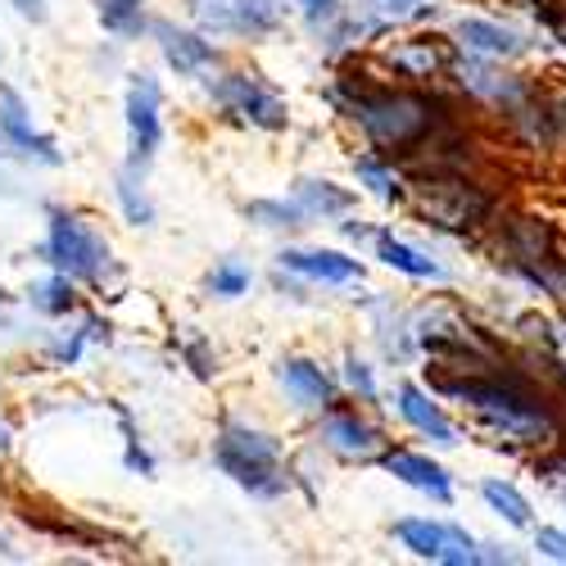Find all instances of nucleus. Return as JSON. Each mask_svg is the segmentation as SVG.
<instances>
[{
    "label": "nucleus",
    "instance_id": "f257e3e1",
    "mask_svg": "<svg viewBox=\"0 0 566 566\" xmlns=\"http://www.w3.org/2000/svg\"><path fill=\"white\" fill-rule=\"evenodd\" d=\"M213 467L254 499H281L291 490V471L281 462L276 436L250 427V421H235V417H222L218 440H213Z\"/></svg>",
    "mask_w": 566,
    "mask_h": 566
},
{
    "label": "nucleus",
    "instance_id": "f03ea898",
    "mask_svg": "<svg viewBox=\"0 0 566 566\" xmlns=\"http://www.w3.org/2000/svg\"><path fill=\"white\" fill-rule=\"evenodd\" d=\"M45 263L69 272L77 286H101L105 272L114 268L109 259V241L91 227L82 213H69V209H51L45 218V245H41Z\"/></svg>",
    "mask_w": 566,
    "mask_h": 566
},
{
    "label": "nucleus",
    "instance_id": "7ed1b4c3",
    "mask_svg": "<svg viewBox=\"0 0 566 566\" xmlns=\"http://www.w3.org/2000/svg\"><path fill=\"white\" fill-rule=\"evenodd\" d=\"M444 390H449V395H458V399H467V403L476 408L481 417H490L503 436H516V440H539V436H548V431H553L548 412H544L531 395L512 390V386H503V381H449Z\"/></svg>",
    "mask_w": 566,
    "mask_h": 566
},
{
    "label": "nucleus",
    "instance_id": "20e7f679",
    "mask_svg": "<svg viewBox=\"0 0 566 566\" xmlns=\"http://www.w3.org/2000/svg\"><path fill=\"white\" fill-rule=\"evenodd\" d=\"M209 101L231 114L235 123L259 127V132H281L291 123V105L276 86H268L259 73H218L209 82Z\"/></svg>",
    "mask_w": 566,
    "mask_h": 566
},
{
    "label": "nucleus",
    "instance_id": "39448f33",
    "mask_svg": "<svg viewBox=\"0 0 566 566\" xmlns=\"http://www.w3.org/2000/svg\"><path fill=\"white\" fill-rule=\"evenodd\" d=\"M354 123L381 140V146H408L421 132L431 127V114H427V101L417 96H399V91H376V96H354L349 105Z\"/></svg>",
    "mask_w": 566,
    "mask_h": 566
},
{
    "label": "nucleus",
    "instance_id": "423d86ee",
    "mask_svg": "<svg viewBox=\"0 0 566 566\" xmlns=\"http://www.w3.org/2000/svg\"><path fill=\"white\" fill-rule=\"evenodd\" d=\"M164 146V86L155 73L127 77V168L146 172Z\"/></svg>",
    "mask_w": 566,
    "mask_h": 566
},
{
    "label": "nucleus",
    "instance_id": "0eeeda50",
    "mask_svg": "<svg viewBox=\"0 0 566 566\" xmlns=\"http://www.w3.org/2000/svg\"><path fill=\"white\" fill-rule=\"evenodd\" d=\"M0 146L23 155V159H32V164H45V168H60L64 164L60 140L32 123L28 101L19 96L10 82H0Z\"/></svg>",
    "mask_w": 566,
    "mask_h": 566
},
{
    "label": "nucleus",
    "instance_id": "6e6552de",
    "mask_svg": "<svg viewBox=\"0 0 566 566\" xmlns=\"http://www.w3.org/2000/svg\"><path fill=\"white\" fill-rule=\"evenodd\" d=\"M395 539H399L412 557H427V562H449V566L481 562L476 539H471L462 526L431 522V516H403V522H395Z\"/></svg>",
    "mask_w": 566,
    "mask_h": 566
},
{
    "label": "nucleus",
    "instance_id": "1a4fd4ad",
    "mask_svg": "<svg viewBox=\"0 0 566 566\" xmlns=\"http://www.w3.org/2000/svg\"><path fill=\"white\" fill-rule=\"evenodd\" d=\"M150 36H155V45H159L164 64H168L177 77H200V73L218 69V60H222V51L209 41V32L177 28V23H168V19H155V23H150Z\"/></svg>",
    "mask_w": 566,
    "mask_h": 566
},
{
    "label": "nucleus",
    "instance_id": "9d476101",
    "mask_svg": "<svg viewBox=\"0 0 566 566\" xmlns=\"http://www.w3.org/2000/svg\"><path fill=\"white\" fill-rule=\"evenodd\" d=\"M272 376H276V386L286 390V399H291L295 408H304V412H326V408L336 403V381H332V376L322 371V363H313V358H300V354L276 358Z\"/></svg>",
    "mask_w": 566,
    "mask_h": 566
},
{
    "label": "nucleus",
    "instance_id": "9b49d317",
    "mask_svg": "<svg viewBox=\"0 0 566 566\" xmlns=\"http://www.w3.org/2000/svg\"><path fill=\"white\" fill-rule=\"evenodd\" d=\"M421 213H427L436 227H444V231H467V227H476L490 213V200L476 196L471 186L436 181V186H421Z\"/></svg>",
    "mask_w": 566,
    "mask_h": 566
},
{
    "label": "nucleus",
    "instance_id": "f8f14e48",
    "mask_svg": "<svg viewBox=\"0 0 566 566\" xmlns=\"http://www.w3.org/2000/svg\"><path fill=\"white\" fill-rule=\"evenodd\" d=\"M276 268L295 272L304 281H322V286H354V281H363V263L340 254V250H295V245H286L276 254Z\"/></svg>",
    "mask_w": 566,
    "mask_h": 566
},
{
    "label": "nucleus",
    "instance_id": "ddd939ff",
    "mask_svg": "<svg viewBox=\"0 0 566 566\" xmlns=\"http://www.w3.org/2000/svg\"><path fill=\"white\" fill-rule=\"evenodd\" d=\"M317 440H322L326 449H336L340 458H358V462L381 458V453H386L381 431H376L371 421H367V417H358V412H332V408H326L322 427H317Z\"/></svg>",
    "mask_w": 566,
    "mask_h": 566
},
{
    "label": "nucleus",
    "instance_id": "4468645a",
    "mask_svg": "<svg viewBox=\"0 0 566 566\" xmlns=\"http://www.w3.org/2000/svg\"><path fill=\"white\" fill-rule=\"evenodd\" d=\"M381 467L390 471V476H399L403 485L431 494L436 503H453V481L449 471L440 462H431L427 453H412V449H386L381 453Z\"/></svg>",
    "mask_w": 566,
    "mask_h": 566
},
{
    "label": "nucleus",
    "instance_id": "2eb2a0df",
    "mask_svg": "<svg viewBox=\"0 0 566 566\" xmlns=\"http://www.w3.org/2000/svg\"><path fill=\"white\" fill-rule=\"evenodd\" d=\"M395 399H399V417L408 421L412 431H421L427 440H436L440 449H453L458 444V427L440 412V403L421 390V386H412V381H403L399 390H395Z\"/></svg>",
    "mask_w": 566,
    "mask_h": 566
},
{
    "label": "nucleus",
    "instance_id": "dca6fc26",
    "mask_svg": "<svg viewBox=\"0 0 566 566\" xmlns=\"http://www.w3.org/2000/svg\"><path fill=\"white\" fill-rule=\"evenodd\" d=\"M376 259H381L386 268H395V272H403V276H417V281H440L444 276V268L431 254L412 250L408 241H399L395 231H376Z\"/></svg>",
    "mask_w": 566,
    "mask_h": 566
},
{
    "label": "nucleus",
    "instance_id": "f3484780",
    "mask_svg": "<svg viewBox=\"0 0 566 566\" xmlns=\"http://www.w3.org/2000/svg\"><path fill=\"white\" fill-rule=\"evenodd\" d=\"M91 345H109V322L101 313H86L77 322V332H64L60 340H51V345H45V354H51L55 367H77Z\"/></svg>",
    "mask_w": 566,
    "mask_h": 566
},
{
    "label": "nucleus",
    "instance_id": "a211bd4d",
    "mask_svg": "<svg viewBox=\"0 0 566 566\" xmlns=\"http://www.w3.org/2000/svg\"><path fill=\"white\" fill-rule=\"evenodd\" d=\"M295 200L308 209V218H340L354 209V191H345V186H336L332 177H300L295 186Z\"/></svg>",
    "mask_w": 566,
    "mask_h": 566
},
{
    "label": "nucleus",
    "instance_id": "6ab92c4d",
    "mask_svg": "<svg viewBox=\"0 0 566 566\" xmlns=\"http://www.w3.org/2000/svg\"><path fill=\"white\" fill-rule=\"evenodd\" d=\"M28 304L36 313H45V317H64V313L77 308V281L69 272L51 268L41 281H32V286H28Z\"/></svg>",
    "mask_w": 566,
    "mask_h": 566
},
{
    "label": "nucleus",
    "instance_id": "aec40b11",
    "mask_svg": "<svg viewBox=\"0 0 566 566\" xmlns=\"http://www.w3.org/2000/svg\"><path fill=\"white\" fill-rule=\"evenodd\" d=\"M458 36L467 51H481V55H522V36H516L512 28H499L490 19H462L458 23Z\"/></svg>",
    "mask_w": 566,
    "mask_h": 566
},
{
    "label": "nucleus",
    "instance_id": "412c9836",
    "mask_svg": "<svg viewBox=\"0 0 566 566\" xmlns=\"http://www.w3.org/2000/svg\"><path fill=\"white\" fill-rule=\"evenodd\" d=\"M114 196H118V209L132 227H155V200L146 196V172L123 164L114 177Z\"/></svg>",
    "mask_w": 566,
    "mask_h": 566
},
{
    "label": "nucleus",
    "instance_id": "4be33fe9",
    "mask_svg": "<svg viewBox=\"0 0 566 566\" xmlns=\"http://www.w3.org/2000/svg\"><path fill=\"white\" fill-rule=\"evenodd\" d=\"M245 218L254 222V227H263V231H295V227H308L313 218H308V209L291 196V200H250L245 205Z\"/></svg>",
    "mask_w": 566,
    "mask_h": 566
},
{
    "label": "nucleus",
    "instance_id": "5701e85b",
    "mask_svg": "<svg viewBox=\"0 0 566 566\" xmlns=\"http://www.w3.org/2000/svg\"><path fill=\"white\" fill-rule=\"evenodd\" d=\"M96 14H101V28L118 41H132L150 28L146 19V0H96Z\"/></svg>",
    "mask_w": 566,
    "mask_h": 566
},
{
    "label": "nucleus",
    "instance_id": "b1692460",
    "mask_svg": "<svg viewBox=\"0 0 566 566\" xmlns=\"http://www.w3.org/2000/svg\"><path fill=\"white\" fill-rule=\"evenodd\" d=\"M444 60L449 55L436 45V36H417V41H403V45L390 51V64L399 73H408V77H431L436 69H444Z\"/></svg>",
    "mask_w": 566,
    "mask_h": 566
},
{
    "label": "nucleus",
    "instance_id": "393cba45",
    "mask_svg": "<svg viewBox=\"0 0 566 566\" xmlns=\"http://www.w3.org/2000/svg\"><path fill=\"white\" fill-rule=\"evenodd\" d=\"M250 286H254V272L241 263V259H222V263H213V272L205 276V291L213 295V300H245L250 295Z\"/></svg>",
    "mask_w": 566,
    "mask_h": 566
},
{
    "label": "nucleus",
    "instance_id": "a878e982",
    "mask_svg": "<svg viewBox=\"0 0 566 566\" xmlns=\"http://www.w3.org/2000/svg\"><path fill=\"white\" fill-rule=\"evenodd\" d=\"M114 408V417H118V427H123V467L132 471V476H155V453L140 444V431H136V421H132V412L123 408V403H109Z\"/></svg>",
    "mask_w": 566,
    "mask_h": 566
},
{
    "label": "nucleus",
    "instance_id": "bb28decb",
    "mask_svg": "<svg viewBox=\"0 0 566 566\" xmlns=\"http://www.w3.org/2000/svg\"><path fill=\"white\" fill-rule=\"evenodd\" d=\"M481 494H485V503L503 516L507 526H531V503H526V494L516 490V485H507V481H485Z\"/></svg>",
    "mask_w": 566,
    "mask_h": 566
},
{
    "label": "nucleus",
    "instance_id": "cd10ccee",
    "mask_svg": "<svg viewBox=\"0 0 566 566\" xmlns=\"http://www.w3.org/2000/svg\"><path fill=\"white\" fill-rule=\"evenodd\" d=\"M281 28L276 0H235V32L245 36H272Z\"/></svg>",
    "mask_w": 566,
    "mask_h": 566
},
{
    "label": "nucleus",
    "instance_id": "c85d7f7f",
    "mask_svg": "<svg viewBox=\"0 0 566 566\" xmlns=\"http://www.w3.org/2000/svg\"><path fill=\"white\" fill-rule=\"evenodd\" d=\"M354 172H358V181H363L367 191H371L376 200H381V205H395V200H403V186H399L395 168H386L381 159L363 155V159H354Z\"/></svg>",
    "mask_w": 566,
    "mask_h": 566
},
{
    "label": "nucleus",
    "instance_id": "c756f323",
    "mask_svg": "<svg viewBox=\"0 0 566 566\" xmlns=\"http://www.w3.org/2000/svg\"><path fill=\"white\" fill-rule=\"evenodd\" d=\"M191 19L200 23V32L227 36L235 32V0H191Z\"/></svg>",
    "mask_w": 566,
    "mask_h": 566
},
{
    "label": "nucleus",
    "instance_id": "7c9ffc66",
    "mask_svg": "<svg viewBox=\"0 0 566 566\" xmlns=\"http://www.w3.org/2000/svg\"><path fill=\"white\" fill-rule=\"evenodd\" d=\"M291 6L300 10V19H304V28L308 32H326V28H336L340 19H345V10H340V0H291Z\"/></svg>",
    "mask_w": 566,
    "mask_h": 566
},
{
    "label": "nucleus",
    "instance_id": "2f4dec72",
    "mask_svg": "<svg viewBox=\"0 0 566 566\" xmlns=\"http://www.w3.org/2000/svg\"><path fill=\"white\" fill-rule=\"evenodd\" d=\"M345 386H349L363 403H376V399H381V390H376V376H371V363H363L358 354L345 358Z\"/></svg>",
    "mask_w": 566,
    "mask_h": 566
},
{
    "label": "nucleus",
    "instance_id": "473e14b6",
    "mask_svg": "<svg viewBox=\"0 0 566 566\" xmlns=\"http://www.w3.org/2000/svg\"><path fill=\"white\" fill-rule=\"evenodd\" d=\"M181 354H186V363L196 367V376H200V381H209V376L218 371V367H213V358L205 354V345H200L196 336H181Z\"/></svg>",
    "mask_w": 566,
    "mask_h": 566
},
{
    "label": "nucleus",
    "instance_id": "72a5a7b5",
    "mask_svg": "<svg viewBox=\"0 0 566 566\" xmlns=\"http://www.w3.org/2000/svg\"><path fill=\"white\" fill-rule=\"evenodd\" d=\"M535 548H539V553H548L553 562H566V535H562V531H548V526H544V531H535Z\"/></svg>",
    "mask_w": 566,
    "mask_h": 566
},
{
    "label": "nucleus",
    "instance_id": "f704fd0d",
    "mask_svg": "<svg viewBox=\"0 0 566 566\" xmlns=\"http://www.w3.org/2000/svg\"><path fill=\"white\" fill-rule=\"evenodd\" d=\"M417 6H421V0H367V10L386 14V19H408Z\"/></svg>",
    "mask_w": 566,
    "mask_h": 566
},
{
    "label": "nucleus",
    "instance_id": "c9c22d12",
    "mask_svg": "<svg viewBox=\"0 0 566 566\" xmlns=\"http://www.w3.org/2000/svg\"><path fill=\"white\" fill-rule=\"evenodd\" d=\"M10 6H14V14H19L23 23H45V19H51L45 0H10Z\"/></svg>",
    "mask_w": 566,
    "mask_h": 566
},
{
    "label": "nucleus",
    "instance_id": "e433bc0d",
    "mask_svg": "<svg viewBox=\"0 0 566 566\" xmlns=\"http://www.w3.org/2000/svg\"><path fill=\"white\" fill-rule=\"evenodd\" d=\"M345 235H349V241H367V227H363L358 218H349V222H345Z\"/></svg>",
    "mask_w": 566,
    "mask_h": 566
},
{
    "label": "nucleus",
    "instance_id": "4c0bfd02",
    "mask_svg": "<svg viewBox=\"0 0 566 566\" xmlns=\"http://www.w3.org/2000/svg\"><path fill=\"white\" fill-rule=\"evenodd\" d=\"M6 449H10V427L0 421V453H6Z\"/></svg>",
    "mask_w": 566,
    "mask_h": 566
}]
</instances>
